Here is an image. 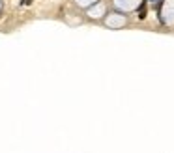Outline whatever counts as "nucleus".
Returning a JSON list of instances; mask_svg holds the SVG:
<instances>
[{
    "mask_svg": "<svg viewBox=\"0 0 174 153\" xmlns=\"http://www.w3.org/2000/svg\"><path fill=\"white\" fill-rule=\"evenodd\" d=\"M26 4H32V0H22V6H26Z\"/></svg>",
    "mask_w": 174,
    "mask_h": 153,
    "instance_id": "obj_2",
    "label": "nucleus"
},
{
    "mask_svg": "<svg viewBox=\"0 0 174 153\" xmlns=\"http://www.w3.org/2000/svg\"><path fill=\"white\" fill-rule=\"evenodd\" d=\"M139 17H141V19H144V17H146V6H144V4H142V6H141V9H139Z\"/></svg>",
    "mask_w": 174,
    "mask_h": 153,
    "instance_id": "obj_1",
    "label": "nucleus"
}]
</instances>
